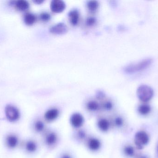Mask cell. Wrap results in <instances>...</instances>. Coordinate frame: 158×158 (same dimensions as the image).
Here are the masks:
<instances>
[{
    "instance_id": "6da1fadb",
    "label": "cell",
    "mask_w": 158,
    "mask_h": 158,
    "mask_svg": "<svg viewBox=\"0 0 158 158\" xmlns=\"http://www.w3.org/2000/svg\"><path fill=\"white\" fill-rule=\"evenodd\" d=\"M152 59L147 58L136 64H131L125 67L124 71L128 73H134L147 68L151 64Z\"/></svg>"
},
{
    "instance_id": "7a4b0ae2",
    "label": "cell",
    "mask_w": 158,
    "mask_h": 158,
    "mask_svg": "<svg viewBox=\"0 0 158 158\" xmlns=\"http://www.w3.org/2000/svg\"><path fill=\"white\" fill-rule=\"evenodd\" d=\"M137 95L139 99L142 102H147L153 97L154 91L148 85H142L137 89Z\"/></svg>"
},
{
    "instance_id": "3957f363",
    "label": "cell",
    "mask_w": 158,
    "mask_h": 158,
    "mask_svg": "<svg viewBox=\"0 0 158 158\" xmlns=\"http://www.w3.org/2000/svg\"><path fill=\"white\" fill-rule=\"evenodd\" d=\"M149 136L144 131H139L136 133L135 136V143L137 149H142L143 147L148 143Z\"/></svg>"
},
{
    "instance_id": "277c9868",
    "label": "cell",
    "mask_w": 158,
    "mask_h": 158,
    "mask_svg": "<svg viewBox=\"0 0 158 158\" xmlns=\"http://www.w3.org/2000/svg\"><path fill=\"white\" fill-rule=\"evenodd\" d=\"M5 114L7 120L12 122L18 120L20 116L18 109L11 105H8L6 107Z\"/></svg>"
},
{
    "instance_id": "5b68a950",
    "label": "cell",
    "mask_w": 158,
    "mask_h": 158,
    "mask_svg": "<svg viewBox=\"0 0 158 158\" xmlns=\"http://www.w3.org/2000/svg\"><path fill=\"white\" fill-rule=\"evenodd\" d=\"M70 123L73 127L79 128L81 127L84 122L83 117L80 113H74L70 117Z\"/></svg>"
},
{
    "instance_id": "8992f818",
    "label": "cell",
    "mask_w": 158,
    "mask_h": 158,
    "mask_svg": "<svg viewBox=\"0 0 158 158\" xmlns=\"http://www.w3.org/2000/svg\"><path fill=\"white\" fill-rule=\"evenodd\" d=\"M65 4L63 1L60 0H53L51 2V10L54 13H61L65 9Z\"/></svg>"
},
{
    "instance_id": "52a82bcc",
    "label": "cell",
    "mask_w": 158,
    "mask_h": 158,
    "mask_svg": "<svg viewBox=\"0 0 158 158\" xmlns=\"http://www.w3.org/2000/svg\"><path fill=\"white\" fill-rule=\"evenodd\" d=\"M50 31V32L54 34H63L67 32L68 28L64 23H59L52 27Z\"/></svg>"
},
{
    "instance_id": "ba28073f",
    "label": "cell",
    "mask_w": 158,
    "mask_h": 158,
    "mask_svg": "<svg viewBox=\"0 0 158 158\" xmlns=\"http://www.w3.org/2000/svg\"><path fill=\"white\" fill-rule=\"evenodd\" d=\"M59 111L57 109H52L46 111L44 114L45 119L48 122L54 121L58 117Z\"/></svg>"
},
{
    "instance_id": "9c48e42d",
    "label": "cell",
    "mask_w": 158,
    "mask_h": 158,
    "mask_svg": "<svg viewBox=\"0 0 158 158\" xmlns=\"http://www.w3.org/2000/svg\"><path fill=\"white\" fill-rule=\"evenodd\" d=\"M87 146L90 150L97 151L101 147V143L99 140L97 138H91L87 142Z\"/></svg>"
},
{
    "instance_id": "30bf717a",
    "label": "cell",
    "mask_w": 158,
    "mask_h": 158,
    "mask_svg": "<svg viewBox=\"0 0 158 158\" xmlns=\"http://www.w3.org/2000/svg\"><path fill=\"white\" fill-rule=\"evenodd\" d=\"M98 127L102 132H107L109 130L110 124L108 120L105 118H101L98 122Z\"/></svg>"
},
{
    "instance_id": "8fae6325",
    "label": "cell",
    "mask_w": 158,
    "mask_h": 158,
    "mask_svg": "<svg viewBox=\"0 0 158 158\" xmlns=\"http://www.w3.org/2000/svg\"><path fill=\"white\" fill-rule=\"evenodd\" d=\"M57 140V136L54 132H51L48 134L45 138L46 144L49 146H52L56 143Z\"/></svg>"
},
{
    "instance_id": "7c38bea8",
    "label": "cell",
    "mask_w": 158,
    "mask_h": 158,
    "mask_svg": "<svg viewBox=\"0 0 158 158\" xmlns=\"http://www.w3.org/2000/svg\"><path fill=\"white\" fill-rule=\"evenodd\" d=\"M70 22L73 25H76L79 21V14L77 10H73L69 14Z\"/></svg>"
},
{
    "instance_id": "4fadbf2b",
    "label": "cell",
    "mask_w": 158,
    "mask_h": 158,
    "mask_svg": "<svg viewBox=\"0 0 158 158\" xmlns=\"http://www.w3.org/2000/svg\"><path fill=\"white\" fill-rule=\"evenodd\" d=\"M16 7L19 11H24L27 10L29 7V4L27 1L19 0L15 3Z\"/></svg>"
},
{
    "instance_id": "5bb4252c",
    "label": "cell",
    "mask_w": 158,
    "mask_h": 158,
    "mask_svg": "<svg viewBox=\"0 0 158 158\" xmlns=\"http://www.w3.org/2000/svg\"><path fill=\"white\" fill-rule=\"evenodd\" d=\"M6 144L7 146L11 148H14L18 144V139L15 136L9 135L6 138Z\"/></svg>"
},
{
    "instance_id": "9a60e30c",
    "label": "cell",
    "mask_w": 158,
    "mask_h": 158,
    "mask_svg": "<svg viewBox=\"0 0 158 158\" xmlns=\"http://www.w3.org/2000/svg\"><path fill=\"white\" fill-rule=\"evenodd\" d=\"M36 20V17L32 14H27L24 17V21L27 25L30 26L35 23Z\"/></svg>"
},
{
    "instance_id": "2e32d148",
    "label": "cell",
    "mask_w": 158,
    "mask_h": 158,
    "mask_svg": "<svg viewBox=\"0 0 158 158\" xmlns=\"http://www.w3.org/2000/svg\"><path fill=\"white\" fill-rule=\"evenodd\" d=\"M151 109V107L148 105H143L139 107L138 110L141 115H146L150 113Z\"/></svg>"
},
{
    "instance_id": "e0dca14e",
    "label": "cell",
    "mask_w": 158,
    "mask_h": 158,
    "mask_svg": "<svg viewBox=\"0 0 158 158\" xmlns=\"http://www.w3.org/2000/svg\"><path fill=\"white\" fill-rule=\"evenodd\" d=\"M86 107L90 111H95L99 109V105L96 101H91L87 103Z\"/></svg>"
},
{
    "instance_id": "ac0fdd59",
    "label": "cell",
    "mask_w": 158,
    "mask_h": 158,
    "mask_svg": "<svg viewBox=\"0 0 158 158\" xmlns=\"http://www.w3.org/2000/svg\"><path fill=\"white\" fill-rule=\"evenodd\" d=\"M26 148L29 152H33L37 149V145L34 142L29 141L26 145Z\"/></svg>"
},
{
    "instance_id": "d6986e66",
    "label": "cell",
    "mask_w": 158,
    "mask_h": 158,
    "mask_svg": "<svg viewBox=\"0 0 158 158\" xmlns=\"http://www.w3.org/2000/svg\"><path fill=\"white\" fill-rule=\"evenodd\" d=\"M98 6V2L97 1H89L87 3V7H88V9L91 11H95L97 9Z\"/></svg>"
},
{
    "instance_id": "ffe728a7",
    "label": "cell",
    "mask_w": 158,
    "mask_h": 158,
    "mask_svg": "<svg viewBox=\"0 0 158 158\" xmlns=\"http://www.w3.org/2000/svg\"><path fill=\"white\" fill-rule=\"evenodd\" d=\"M124 152L126 156H132L134 155V149L132 147L128 146L124 147Z\"/></svg>"
},
{
    "instance_id": "44dd1931",
    "label": "cell",
    "mask_w": 158,
    "mask_h": 158,
    "mask_svg": "<svg viewBox=\"0 0 158 158\" xmlns=\"http://www.w3.org/2000/svg\"><path fill=\"white\" fill-rule=\"evenodd\" d=\"M35 128L37 131L39 132L43 131L44 128V124L42 122L40 121H37L35 124Z\"/></svg>"
},
{
    "instance_id": "7402d4cb",
    "label": "cell",
    "mask_w": 158,
    "mask_h": 158,
    "mask_svg": "<svg viewBox=\"0 0 158 158\" xmlns=\"http://www.w3.org/2000/svg\"><path fill=\"white\" fill-rule=\"evenodd\" d=\"M123 120L120 117H117L114 120V124L117 127H121L123 125Z\"/></svg>"
},
{
    "instance_id": "603a6c76",
    "label": "cell",
    "mask_w": 158,
    "mask_h": 158,
    "mask_svg": "<svg viewBox=\"0 0 158 158\" xmlns=\"http://www.w3.org/2000/svg\"><path fill=\"white\" fill-rule=\"evenodd\" d=\"M50 15L46 13H44L41 14L40 19L43 21H47L50 19Z\"/></svg>"
},
{
    "instance_id": "cb8c5ba5",
    "label": "cell",
    "mask_w": 158,
    "mask_h": 158,
    "mask_svg": "<svg viewBox=\"0 0 158 158\" xmlns=\"http://www.w3.org/2000/svg\"><path fill=\"white\" fill-rule=\"evenodd\" d=\"M104 107L106 110H109L112 109L113 107V105L112 103L110 102H107L104 104Z\"/></svg>"
},
{
    "instance_id": "d4e9b609",
    "label": "cell",
    "mask_w": 158,
    "mask_h": 158,
    "mask_svg": "<svg viewBox=\"0 0 158 158\" xmlns=\"http://www.w3.org/2000/svg\"><path fill=\"white\" fill-rule=\"evenodd\" d=\"M96 22L95 19L94 18H89L86 20V24L88 26H92L94 25Z\"/></svg>"
},
{
    "instance_id": "484cf974",
    "label": "cell",
    "mask_w": 158,
    "mask_h": 158,
    "mask_svg": "<svg viewBox=\"0 0 158 158\" xmlns=\"http://www.w3.org/2000/svg\"><path fill=\"white\" fill-rule=\"evenodd\" d=\"M77 135L79 138H80V139H81V140H83V139H85V136H86L85 133L83 130L79 131Z\"/></svg>"
},
{
    "instance_id": "4316f807",
    "label": "cell",
    "mask_w": 158,
    "mask_h": 158,
    "mask_svg": "<svg viewBox=\"0 0 158 158\" xmlns=\"http://www.w3.org/2000/svg\"><path fill=\"white\" fill-rule=\"evenodd\" d=\"M61 158H72L71 157V156L70 155H68V154H64V155L62 156Z\"/></svg>"
},
{
    "instance_id": "83f0119b",
    "label": "cell",
    "mask_w": 158,
    "mask_h": 158,
    "mask_svg": "<svg viewBox=\"0 0 158 158\" xmlns=\"http://www.w3.org/2000/svg\"><path fill=\"white\" fill-rule=\"evenodd\" d=\"M35 3L37 4H41V3H42L43 2V1H34Z\"/></svg>"
},
{
    "instance_id": "f1b7e54d",
    "label": "cell",
    "mask_w": 158,
    "mask_h": 158,
    "mask_svg": "<svg viewBox=\"0 0 158 158\" xmlns=\"http://www.w3.org/2000/svg\"><path fill=\"white\" fill-rule=\"evenodd\" d=\"M140 158H147L146 157L143 156V157H141Z\"/></svg>"
},
{
    "instance_id": "f546056e",
    "label": "cell",
    "mask_w": 158,
    "mask_h": 158,
    "mask_svg": "<svg viewBox=\"0 0 158 158\" xmlns=\"http://www.w3.org/2000/svg\"><path fill=\"white\" fill-rule=\"evenodd\" d=\"M157 150H158V149H157Z\"/></svg>"
}]
</instances>
